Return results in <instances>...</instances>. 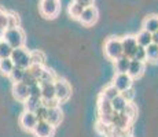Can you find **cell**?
<instances>
[{"instance_id":"obj_28","label":"cell","mask_w":158,"mask_h":137,"mask_svg":"<svg viewBox=\"0 0 158 137\" xmlns=\"http://www.w3.org/2000/svg\"><path fill=\"white\" fill-rule=\"evenodd\" d=\"M23 74H25V70L21 69V67H17V66H14L13 71L8 74V77H10V80L13 82H22Z\"/></svg>"},{"instance_id":"obj_7","label":"cell","mask_w":158,"mask_h":137,"mask_svg":"<svg viewBox=\"0 0 158 137\" xmlns=\"http://www.w3.org/2000/svg\"><path fill=\"white\" fill-rule=\"evenodd\" d=\"M99 18V11L95 6H89V7H85L83 10V14L80 15L78 21L83 23L84 26H92L94 23L98 21Z\"/></svg>"},{"instance_id":"obj_27","label":"cell","mask_w":158,"mask_h":137,"mask_svg":"<svg viewBox=\"0 0 158 137\" xmlns=\"http://www.w3.org/2000/svg\"><path fill=\"white\" fill-rule=\"evenodd\" d=\"M44 60H45L44 52H41V51H32V52H30V62H32V65L43 66Z\"/></svg>"},{"instance_id":"obj_30","label":"cell","mask_w":158,"mask_h":137,"mask_svg":"<svg viewBox=\"0 0 158 137\" xmlns=\"http://www.w3.org/2000/svg\"><path fill=\"white\" fill-rule=\"evenodd\" d=\"M11 52H13V48L7 44L4 40L0 41V59H6V58H10Z\"/></svg>"},{"instance_id":"obj_38","label":"cell","mask_w":158,"mask_h":137,"mask_svg":"<svg viewBox=\"0 0 158 137\" xmlns=\"http://www.w3.org/2000/svg\"><path fill=\"white\" fill-rule=\"evenodd\" d=\"M121 96H123L128 103H131V102L133 100V97H135V92H133L132 88H129V89H127V91H124V92H121Z\"/></svg>"},{"instance_id":"obj_32","label":"cell","mask_w":158,"mask_h":137,"mask_svg":"<svg viewBox=\"0 0 158 137\" xmlns=\"http://www.w3.org/2000/svg\"><path fill=\"white\" fill-rule=\"evenodd\" d=\"M123 112L129 118L131 121H133V119H135V117H136V114H138V108H136V106L133 104L132 102H131V103H128V104H127V107L124 108Z\"/></svg>"},{"instance_id":"obj_17","label":"cell","mask_w":158,"mask_h":137,"mask_svg":"<svg viewBox=\"0 0 158 137\" xmlns=\"http://www.w3.org/2000/svg\"><path fill=\"white\" fill-rule=\"evenodd\" d=\"M143 30L148 33H154L158 30V17L157 15H148L143 21Z\"/></svg>"},{"instance_id":"obj_10","label":"cell","mask_w":158,"mask_h":137,"mask_svg":"<svg viewBox=\"0 0 158 137\" xmlns=\"http://www.w3.org/2000/svg\"><path fill=\"white\" fill-rule=\"evenodd\" d=\"M132 121L129 119L128 117H127L124 112H113V117H111V122L110 125L115 129H120V130H125L129 127V125Z\"/></svg>"},{"instance_id":"obj_43","label":"cell","mask_w":158,"mask_h":137,"mask_svg":"<svg viewBox=\"0 0 158 137\" xmlns=\"http://www.w3.org/2000/svg\"><path fill=\"white\" fill-rule=\"evenodd\" d=\"M0 41H2V38H0Z\"/></svg>"},{"instance_id":"obj_13","label":"cell","mask_w":158,"mask_h":137,"mask_svg":"<svg viewBox=\"0 0 158 137\" xmlns=\"http://www.w3.org/2000/svg\"><path fill=\"white\" fill-rule=\"evenodd\" d=\"M121 45H123V55H125L127 58L132 56L133 51L136 50V47H138V42H136V38L135 36H125V37L121 38Z\"/></svg>"},{"instance_id":"obj_36","label":"cell","mask_w":158,"mask_h":137,"mask_svg":"<svg viewBox=\"0 0 158 137\" xmlns=\"http://www.w3.org/2000/svg\"><path fill=\"white\" fill-rule=\"evenodd\" d=\"M0 29H7V11L3 10L2 7H0Z\"/></svg>"},{"instance_id":"obj_20","label":"cell","mask_w":158,"mask_h":137,"mask_svg":"<svg viewBox=\"0 0 158 137\" xmlns=\"http://www.w3.org/2000/svg\"><path fill=\"white\" fill-rule=\"evenodd\" d=\"M129 62H131L129 58H127L125 55H121L118 59L114 60L115 71L117 73H127L128 71V67H129Z\"/></svg>"},{"instance_id":"obj_11","label":"cell","mask_w":158,"mask_h":137,"mask_svg":"<svg viewBox=\"0 0 158 137\" xmlns=\"http://www.w3.org/2000/svg\"><path fill=\"white\" fill-rule=\"evenodd\" d=\"M45 121L55 127L58 125H60V122L63 121V112H62V110H60L59 106H56V107H48Z\"/></svg>"},{"instance_id":"obj_8","label":"cell","mask_w":158,"mask_h":137,"mask_svg":"<svg viewBox=\"0 0 158 137\" xmlns=\"http://www.w3.org/2000/svg\"><path fill=\"white\" fill-rule=\"evenodd\" d=\"M32 133L35 135V137H54V135H55V126L50 125L47 121H37Z\"/></svg>"},{"instance_id":"obj_4","label":"cell","mask_w":158,"mask_h":137,"mask_svg":"<svg viewBox=\"0 0 158 137\" xmlns=\"http://www.w3.org/2000/svg\"><path fill=\"white\" fill-rule=\"evenodd\" d=\"M54 87H55V99L59 103H65L69 100L72 95V87L66 80L59 78V80L54 81Z\"/></svg>"},{"instance_id":"obj_26","label":"cell","mask_w":158,"mask_h":137,"mask_svg":"<svg viewBox=\"0 0 158 137\" xmlns=\"http://www.w3.org/2000/svg\"><path fill=\"white\" fill-rule=\"evenodd\" d=\"M83 10H84L83 6L77 4V3H74V2L70 3V4H69V8H68L69 15H70L73 19H78V18H80V15L83 14Z\"/></svg>"},{"instance_id":"obj_35","label":"cell","mask_w":158,"mask_h":137,"mask_svg":"<svg viewBox=\"0 0 158 137\" xmlns=\"http://www.w3.org/2000/svg\"><path fill=\"white\" fill-rule=\"evenodd\" d=\"M22 82L26 85V87H30V85H35V84H37V80H36L35 77H33L32 74H30V71L28 69L25 70V74H23V78H22Z\"/></svg>"},{"instance_id":"obj_14","label":"cell","mask_w":158,"mask_h":137,"mask_svg":"<svg viewBox=\"0 0 158 137\" xmlns=\"http://www.w3.org/2000/svg\"><path fill=\"white\" fill-rule=\"evenodd\" d=\"M40 84V97L41 102H48V100L55 99V87L54 82H39Z\"/></svg>"},{"instance_id":"obj_3","label":"cell","mask_w":158,"mask_h":137,"mask_svg":"<svg viewBox=\"0 0 158 137\" xmlns=\"http://www.w3.org/2000/svg\"><path fill=\"white\" fill-rule=\"evenodd\" d=\"M105 55L110 60H115L123 55V45H121V38L110 37L105 42Z\"/></svg>"},{"instance_id":"obj_33","label":"cell","mask_w":158,"mask_h":137,"mask_svg":"<svg viewBox=\"0 0 158 137\" xmlns=\"http://www.w3.org/2000/svg\"><path fill=\"white\" fill-rule=\"evenodd\" d=\"M47 111H48L47 106L41 104L40 107L33 112V114H35V117H36V119H37V121H45V118H47Z\"/></svg>"},{"instance_id":"obj_16","label":"cell","mask_w":158,"mask_h":137,"mask_svg":"<svg viewBox=\"0 0 158 137\" xmlns=\"http://www.w3.org/2000/svg\"><path fill=\"white\" fill-rule=\"evenodd\" d=\"M11 92H13V96L17 100H19V102H25L29 96V88L26 87L23 82H14Z\"/></svg>"},{"instance_id":"obj_31","label":"cell","mask_w":158,"mask_h":137,"mask_svg":"<svg viewBox=\"0 0 158 137\" xmlns=\"http://www.w3.org/2000/svg\"><path fill=\"white\" fill-rule=\"evenodd\" d=\"M54 81H55V74H54V71L44 67L39 82H54Z\"/></svg>"},{"instance_id":"obj_22","label":"cell","mask_w":158,"mask_h":137,"mask_svg":"<svg viewBox=\"0 0 158 137\" xmlns=\"http://www.w3.org/2000/svg\"><path fill=\"white\" fill-rule=\"evenodd\" d=\"M110 103H111V107H113V111H115V112H123L124 108H125L127 104H128V102L121 96V93L118 96H115Z\"/></svg>"},{"instance_id":"obj_40","label":"cell","mask_w":158,"mask_h":137,"mask_svg":"<svg viewBox=\"0 0 158 137\" xmlns=\"http://www.w3.org/2000/svg\"><path fill=\"white\" fill-rule=\"evenodd\" d=\"M151 42H154V44L158 45V30L154 33H151Z\"/></svg>"},{"instance_id":"obj_21","label":"cell","mask_w":158,"mask_h":137,"mask_svg":"<svg viewBox=\"0 0 158 137\" xmlns=\"http://www.w3.org/2000/svg\"><path fill=\"white\" fill-rule=\"evenodd\" d=\"M135 38H136L138 45H140V47H143V48H146L147 45L151 44V33L146 32V30H143V29L135 36Z\"/></svg>"},{"instance_id":"obj_41","label":"cell","mask_w":158,"mask_h":137,"mask_svg":"<svg viewBox=\"0 0 158 137\" xmlns=\"http://www.w3.org/2000/svg\"><path fill=\"white\" fill-rule=\"evenodd\" d=\"M120 137H132L131 135H128V133H124V135H121Z\"/></svg>"},{"instance_id":"obj_23","label":"cell","mask_w":158,"mask_h":137,"mask_svg":"<svg viewBox=\"0 0 158 137\" xmlns=\"http://www.w3.org/2000/svg\"><path fill=\"white\" fill-rule=\"evenodd\" d=\"M118 95H120V92H118V91L115 89L114 85L111 84V85L106 87L105 89L102 91V93H101V96H99V97H102V99L107 100V102H111V100H113L115 96H118Z\"/></svg>"},{"instance_id":"obj_39","label":"cell","mask_w":158,"mask_h":137,"mask_svg":"<svg viewBox=\"0 0 158 137\" xmlns=\"http://www.w3.org/2000/svg\"><path fill=\"white\" fill-rule=\"evenodd\" d=\"M94 2H95V0H74V3H77V4L83 6L84 8H85V7H89V6H94Z\"/></svg>"},{"instance_id":"obj_18","label":"cell","mask_w":158,"mask_h":137,"mask_svg":"<svg viewBox=\"0 0 158 137\" xmlns=\"http://www.w3.org/2000/svg\"><path fill=\"white\" fill-rule=\"evenodd\" d=\"M41 104H43L41 99H40V97H36V96H28V99L23 102L25 111H30V112H35Z\"/></svg>"},{"instance_id":"obj_5","label":"cell","mask_w":158,"mask_h":137,"mask_svg":"<svg viewBox=\"0 0 158 137\" xmlns=\"http://www.w3.org/2000/svg\"><path fill=\"white\" fill-rule=\"evenodd\" d=\"M59 0H41L40 2V13L44 18L52 19L59 14Z\"/></svg>"},{"instance_id":"obj_42","label":"cell","mask_w":158,"mask_h":137,"mask_svg":"<svg viewBox=\"0 0 158 137\" xmlns=\"http://www.w3.org/2000/svg\"><path fill=\"white\" fill-rule=\"evenodd\" d=\"M3 33H4V30L0 29V38H3Z\"/></svg>"},{"instance_id":"obj_19","label":"cell","mask_w":158,"mask_h":137,"mask_svg":"<svg viewBox=\"0 0 158 137\" xmlns=\"http://www.w3.org/2000/svg\"><path fill=\"white\" fill-rule=\"evenodd\" d=\"M144 50H146V60H148L150 63H158V45L151 42Z\"/></svg>"},{"instance_id":"obj_12","label":"cell","mask_w":158,"mask_h":137,"mask_svg":"<svg viewBox=\"0 0 158 137\" xmlns=\"http://www.w3.org/2000/svg\"><path fill=\"white\" fill-rule=\"evenodd\" d=\"M37 123V119H36L35 114L30 111H23L19 117V125L23 130H28V132H32L33 127Z\"/></svg>"},{"instance_id":"obj_34","label":"cell","mask_w":158,"mask_h":137,"mask_svg":"<svg viewBox=\"0 0 158 137\" xmlns=\"http://www.w3.org/2000/svg\"><path fill=\"white\" fill-rule=\"evenodd\" d=\"M43 66H40V65H30V67L28 69L29 71H30V74L33 75V77L36 78V80H40V75H41V73H43Z\"/></svg>"},{"instance_id":"obj_15","label":"cell","mask_w":158,"mask_h":137,"mask_svg":"<svg viewBox=\"0 0 158 137\" xmlns=\"http://www.w3.org/2000/svg\"><path fill=\"white\" fill-rule=\"evenodd\" d=\"M144 73V62H139V60H132L129 62V67L127 74L129 75L132 80H136V78H140Z\"/></svg>"},{"instance_id":"obj_2","label":"cell","mask_w":158,"mask_h":137,"mask_svg":"<svg viewBox=\"0 0 158 137\" xmlns=\"http://www.w3.org/2000/svg\"><path fill=\"white\" fill-rule=\"evenodd\" d=\"M10 59L13 60L14 66L21 67L23 70L29 69L30 65H32V62H30V52L26 51L23 47L13 50V52H11V55H10Z\"/></svg>"},{"instance_id":"obj_6","label":"cell","mask_w":158,"mask_h":137,"mask_svg":"<svg viewBox=\"0 0 158 137\" xmlns=\"http://www.w3.org/2000/svg\"><path fill=\"white\" fill-rule=\"evenodd\" d=\"M113 107L111 103L107 100L99 97L98 100V114H99V121L106 125H110L111 122V117H113Z\"/></svg>"},{"instance_id":"obj_9","label":"cell","mask_w":158,"mask_h":137,"mask_svg":"<svg viewBox=\"0 0 158 137\" xmlns=\"http://www.w3.org/2000/svg\"><path fill=\"white\" fill-rule=\"evenodd\" d=\"M132 84H133V80L127 73H117L113 80V85L120 93L129 89V88H132Z\"/></svg>"},{"instance_id":"obj_25","label":"cell","mask_w":158,"mask_h":137,"mask_svg":"<svg viewBox=\"0 0 158 137\" xmlns=\"http://www.w3.org/2000/svg\"><path fill=\"white\" fill-rule=\"evenodd\" d=\"M21 19L18 14L13 13V11H7V29H14V27H19Z\"/></svg>"},{"instance_id":"obj_1","label":"cell","mask_w":158,"mask_h":137,"mask_svg":"<svg viewBox=\"0 0 158 137\" xmlns=\"http://www.w3.org/2000/svg\"><path fill=\"white\" fill-rule=\"evenodd\" d=\"M10 45L13 50L15 48H22L25 44V33L21 27H14V29H6L3 33V38Z\"/></svg>"},{"instance_id":"obj_37","label":"cell","mask_w":158,"mask_h":137,"mask_svg":"<svg viewBox=\"0 0 158 137\" xmlns=\"http://www.w3.org/2000/svg\"><path fill=\"white\" fill-rule=\"evenodd\" d=\"M29 88V96H36V97H40V84H35V85H30ZM41 99V97H40Z\"/></svg>"},{"instance_id":"obj_24","label":"cell","mask_w":158,"mask_h":137,"mask_svg":"<svg viewBox=\"0 0 158 137\" xmlns=\"http://www.w3.org/2000/svg\"><path fill=\"white\" fill-rule=\"evenodd\" d=\"M14 69V63L10 58H6V59H0V74L3 75H8Z\"/></svg>"},{"instance_id":"obj_29","label":"cell","mask_w":158,"mask_h":137,"mask_svg":"<svg viewBox=\"0 0 158 137\" xmlns=\"http://www.w3.org/2000/svg\"><path fill=\"white\" fill-rule=\"evenodd\" d=\"M131 59H132V60H139V62H144V60H146V50L143 47H140V45H138V47H136V50L133 51Z\"/></svg>"}]
</instances>
